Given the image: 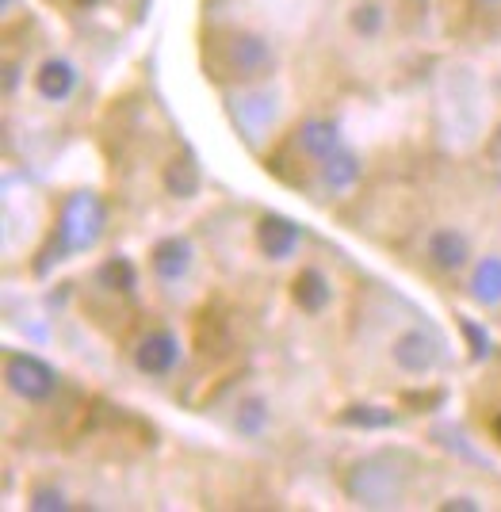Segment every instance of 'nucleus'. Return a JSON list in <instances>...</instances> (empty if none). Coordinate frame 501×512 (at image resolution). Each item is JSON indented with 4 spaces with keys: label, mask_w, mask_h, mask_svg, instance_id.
I'll return each mask as SVG.
<instances>
[{
    "label": "nucleus",
    "mask_w": 501,
    "mask_h": 512,
    "mask_svg": "<svg viewBox=\"0 0 501 512\" xmlns=\"http://www.w3.org/2000/svg\"><path fill=\"white\" fill-rule=\"evenodd\" d=\"M459 329H463V337L471 344V356H475V360H486V356H490V333L471 318H459Z\"/></svg>",
    "instance_id": "21"
},
{
    "label": "nucleus",
    "mask_w": 501,
    "mask_h": 512,
    "mask_svg": "<svg viewBox=\"0 0 501 512\" xmlns=\"http://www.w3.org/2000/svg\"><path fill=\"white\" fill-rule=\"evenodd\" d=\"M31 509L35 512H66L69 501L58 486H35V490H31Z\"/></svg>",
    "instance_id": "19"
},
{
    "label": "nucleus",
    "mask_w": 501,
    "mask_h": 512,
    "mask_svg": "<svg viewBox=\"0 0 501 512\" xmlns=\"http://www.w3.org/2000/svg\"><path fill=\"white\" fill-rule=\"evenodd\" d=\"M234 428H238L241 436H261L264 428H268V402L264 398H245L238 406V417H234Z\"/></svg>",
    "instance_id": "18"
},
{
    "label": "nucleus",
    "mask_w": 501,
    "mask_h": 512,
    "mask_svg": "<svg viewBox=\"0 0 501 512\" xmlns=\"http://www.w3.org/2000/svg\"><path fill=\"white\" fill-rule=\"evenodd\" d=\"M482 4H501V0H482Z\"/></svg>",
    "instance_id": "26"
},
{
    "label": "nucleus",
    "mask_w": 501,
    "mask_h": 512,
    "mask_svg": "<svg viewBox=\"0 0 501 512\" xmlns=\"http://www.w3.org/2000/svg\"><path fill=\"white\" fill-rule=\"evenodd\" d=\"M4 379L27 402H46L58 390V371L31 352H8L4 356Z\"/></svg>",
    "instance_id": "2"
},
{
    "label": "nucleus",
    "mask_w": 501,
    "mask_h": 512,
    "mask_svg": "<svg viewBox=\"0 0 501 512\" xmlns=\"http://www.w3.org/2000/svg\"><path fill=\"white\" fill-rule=\"evenodd\" d=\"M322 180L333 192H349L360 180V157L352 150H333L329 157H322Z\"/></svg>",
    "instance_id": "12"
},
{
    "label": "nucleus",
    "mask_w": 501,
    "mask_h": 512,
    "mask_svg": "<svg viewBox=\"0 0 501 512\" xmlns=\"http://www.w3.org/2000/svg\"><path fill=\"white\" fill-rule=\"evenodd\" d=\"M165 188H169V195H176V199H192V195L199 192V165L192 161V153L176 157L173 165H169Z\"/></svg>",
    "instance_id": "15"
},
{
    "label": "nucleus",
    "mask_w": 501,
    "mask_h": 512,
    "mask_svg": "<svg viewBox=\"0 0 501 512\" xmlns=\"http://www.w3.org/2000/svg\"><path fill=\"white\" fill-rule=\"evenodd\" d=\"M291 295H295V306L303 310V314H322L333 299V287H329V279L318 272V268H303L299 276H295V287H291Z\"/></svg>",
    "instance_id": "10"
},
{
    "label": "nucleus",
    "mask_w": 501,
    "mask_h": 512,
    "mask_svg": "<svg viewBox=\"0 0 501 512\" xmlns=\"http://www.w3.org/2000/svg\"><path fill=\"white\" fill-rule=\"evenodd\" d=\"M96 283L100 287H108V291H134V283H138V276H134V264L127 260V256H111L108 264L96 272Z\"/></svg>",
    "instance_id": "16"
},
{
    "label": "nucleus",
    "mask_w": 501,
    "mask_h": 512,
    "mask_svg": "<svg viewBox=\"0 0 501 512\" xmlns=\"http://www.w3.org/2000/svg\"><path fill=\"white\" fill-rule=\"evenodd\" d=\"M394 409H383V406H349L341 413V425L349 428H394Z\"/></svg>",
    "instance_id": "17"
},
{
    "label": "nucleus",
    "mask_w": 501,
    "mask_h": 512,
    "mask_svg": "<svg viewBox=\"0 0 501 512\" xmlns=\"http://www.w3.org/2000/svg\"><path fill=\"white\" fill-rule=\"evenodd\" d=\"M349 493L360 505H394L402 490L394 486L391 470H375V463H360L349 478Z\"/></svg>",
    "instance_id": "5"
},
{
    "label": "nucleus",
    "mask_w": 501,
    "mask_h": 512,
    "mask_svg": "<svg viewBox=\"0 0 501 512\" xmlns=\"http://www.w3.org/2000/svg\"><path fill=\"white\" fill-rule=\"evenodd\" d=\"M471 295L482 306H501V256H482L471 276Z\"/></svg>",
    "instance_id": "14"
},
{
    "label": "nucleus",
    "mask_w": 501,
    "mask_h": 512,
    "mask_svg": "<svg viewBox=\"0 0 501 512\" xmlns=\"http://www.w3.org/2000/svg\"><path fill=\"white\" fill-rule=\"evenodd\" d=\"M257 241H261V253L268 260H287V256H295V249H299L303 230L291 218H284V214H264L261 226H257Z\"/></svg>",
    "instance_id": "7"
},
{
    "label": "nucleus",
    "mask_w": 501,
    "mask_h": 512,
    "mask_svg": "<svg viewBox=\"0 0 501 512\" xmlns=\"http://www.w3.org/2000/svg\"><path fill=\"white\" fill-rule=\"evenodd\" d=\"M16 85H20V65L8 62L4 65V92H16Z\"/></svg>",
    "instance_id": "22"
},
{
    "label": "nucleus",
    "mask_w": 501,
    "mask_h": 512,
    "mask_svg": "<svg viewBox=\"0 0 501 512\" xmlns=\"http://www.w3.org/2000/svg\"><path fill=\"white\" fill-rule=\"evenodd\" d=\"M391 356L406 375H429L436 363H440V341L429 337L425 329H406V333L394 341Z\"/></svg>",
    "instance_id": "4"
},
{
    "label": "nucleus",
    "mask_w": 501,
    "mask_h": 512,
    "mask_svg": "<svg viewBox=\"0 0 501 512\" xmlns=\"http://www.w3.org/2000/svg\"><path fill=\"white\" fill-rule=\"evenodd\" d=\"M35 88H39V96L50 100V104H62L73 96V88H77V69L66 62V58H50V62L39 65V73H35Z\"/></svg>",
    "instance_id": "9"
},
{
    "label": "nucleus",
    "mask_w": 501,
    "mask_h": 512,
    "mask_svg": "<svg viewBox=\"0 0 501 512\" xmlns=\"http://www.w3.org/2000/svg\"><path fill=\"white\" fill-rule=\"evenodd\" d=\"M153 272L157 279H165V283H180V279L188 276V268H192V245L184 241V237H165V241H157L153 245Z\"/></svg>",
    "instance_id": "8"
},
{
    "label": "nucleus",
    "mask_w": 501,
    "mask_h": 512,
    "mask_svg": "<svg viewBox=\"0 0 501 512\" xmlns=\"http://www.w3.org/2000/svg\"><path fill=\"white\" fill-rule=\"evenodd\" d=\"M425 249H429V260L440 272H456L467 264V237L456 234V230H433Z\"/></svg>",
    "instance_id": "11"
},
{
    "label": "nucleus",
    "mask_w": 501,
    "mask_h": 512,
    "mask_svg": "<svg viewBox=\"0 0 501 512\" xmlns=\"http://www.w3.org/2000/svg\"><path fill=\"white\" fill-rule=\"evenodd\" d=\"M299 146H303L310 157H329L333 150H341V130H337V123H329V119H310V123H303V130H299Z\"/></svg>",
    "instance_id": "13"
},
{
    "label": "nucleus",
    "mask_w": 501,
    "mask_h": 512,
    "mask_svg": "<svg viewBox=\"0 0 501 512\" xmlns=\"http://www.w3.org/2000/svg\"><path fill=\"white\" fill-rule=\"evenodd\" d=\"M104 222H108V214H104L100 195H69L66 207H62V218H58V260H66L73 253H88L104 234Z\"/></svg>",
    "instance_id": "1"
},
{
    "label": "nucleus",
    "mask_w": 501,
    "mask_h": 512,
    "mask_svg": "<svg viewBox=\"0 0 501 512\" xmlns=\"http://www.w3.org/2000/svg\"><path fill=\"white\" fill-rule=\"evenodd\" d=\"M73 4H77V8H88V4H96V0H73Z\"/></svg>",
    "instance_id": "25"
},
{
    "label": "nucleus",
    "mask_w": 501,
    "mask_h": 512,
    "mask_svg": "<svg viewBox=\"0 0 501 512\" xmlns=\"http://www.w3.org/2000/svg\"><path fill=\"white\" fill-rule=\"evenodd\" d=\"M494 440H498V444H501V413H498V417H494Z\"/></svg>",
    "instance_id": "24"
},
{
    "label": "nucleus",
    "mask_w": 501,
    "mask_h": 512,
    "mask_svg": "<svg viewBox=\"0 0 501 512\" xmlns=\"http://www.w3.org/2000/svg\"><path fill=\"white\" fill-rule=\"evenodd\" d=\"M226 65L238 73L241 81H257V77H268V73H272L276 54H272V46L264 43L261 35L241 31V35H234V39L226 43Z\"/></svg>",
    "instance_id": "3"
},
{
    "label": "nucleus",
    "mask_w": 501,
    "mask_h": 512,
    "mask_svg": "<svg viewBox=\"0 0 501 512\" xmlns=\"http://www.w3.org/2000/svg\"><path fill=\"white\" fill-rule=\"evenodd\" d=\"M176 360H180V341H176L169 329H157V333H150L146 341L134 348V363H138V371L142 375H169L176 367Z\"/></svg>",
    "instance_id": "6"
},
{
    "label": "nucleus",
    "mask_w": 501,
    "mask_h": 512,
    "mask_svg": "<svg viewBox=\"0 0 501 512\" xmlns=\"http://www.w3.org/2000/svg\"><path fill=\"white\" fill-rule=\"evenodd\" d=\"M444 509H448V512H452V509H467V512H475V509H479V505H475L471 497H452V501H444Z\"/></svg>",
    "instance_id": "23"
},
{
    "label": "nucleus",
    "mask_w": 501,
    "mask_h": 512,
    "mask_svg": "<svg viewBox=\"0 0 501 512\" xmlns=\"http://www.w3.org/2000/svg\"><path fill=\"white\" fill-rule=\"evenodd\" d=\"M352 27L360 31V35H379L383 31V8L379 4H360L356 12H352Z\"/></svg>",
    "instance_id": "20"
}]
</instances>
